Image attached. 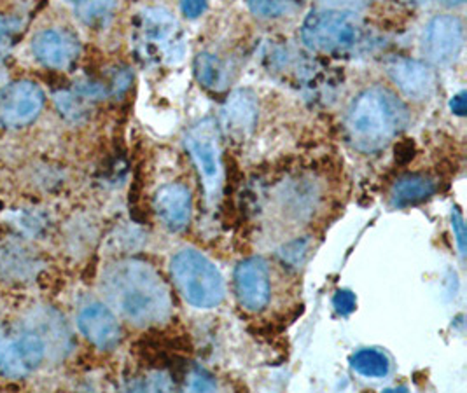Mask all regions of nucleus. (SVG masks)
Listing matches in <instances>:
<instances>
[{
  "mask_svg": "<svg viewBox=\"0 0 467 393\" xmlns=\"http://www.w3.org/2000/svg\"><path fill=\"white\" fill-rule=\"evenodd\" d=\"M322 7H331V9H356L366 5L371 0H317Z\"/></svg>",
  "mask_w": 467,
  "mask_h": 393,
  "instance_id": "a878e982",
  "label": "nucleus"
},
{
  "mask_svg": "<svg viewBox=\"0 0 467 393\" xmlns=\"http://www.w3.org/2000/svg\"><path fill=\"white\" fill-rule=\"evenodd\" d=\"M47 336L34 327L0 331V374L22 379L34 373L46 358Z\"/></svg>",
  "mask_w": 467,
  "mask_h": 393,
  "instance_id": "39448f33",
  "label": "nucleus"
},
{
  "mask_svg": "<svg viewBox=\"0 0 467 393\" xmlns=\"http://www.w3.org/2000/svg\"><path fill=\"white\" fill-rule=\"evenodd\" d=\"M364 37L361 16L350 9L320 7L312 11L301 26V39L306 47L326 55H341Z\"/></svg>",
  "mask_w": 467,
  "mask_h": 393,
  "instance_id": "7ed1b4c3",
  "label": "nucleus"
},
{
  "mask_svg": "<svg viewBox=\"0 0 467 393\" xmlns=\"http://www.w3.org/2000/svg\"><path fill=\"white\" fill-rule=\"evenodd\" d=\"M352 369L358 374H361L364 377H383L390 371V362L387 358V355L379 350H359L352 355L350 358Z\"/></svg>",
  "mask_w": 467,
  "mask_h": 393,
  "instance_id": "a211bd4d",
  "label": "nucleus"
},
{
  "mask_svg": "<svg viewBox=\"0 0 467 393\" xmlns=\"http://www.w3.org/2000/svg\"><path fill=\"white\" fill-rule=\"evenodd\" d=\"M186 147L200 171V179L205 187L207 200L213 202L223 184L221 142H219V129L215 121L203 119L198 125L192 126L186 135Z\"/></svg>",
  "mask_w": 467,
  "mask_h": 393,
  "instance_id": "423d86ee",
  "label": "nucleus"
},
{
  "mask_svg": "<svg viewBox=\"0 0 467 393\" xmlns=\"http://www.w3.org/2000/svg\"><path fill=\"white\" fill-rule=\"evenodd\" d=\"M192 203L190 189L181 184L163 186L154 196V210L160 221L171 231H181L188 226Z\"/></svg>",
  "mask_w": 467,
  "mask_h": 393,
  "instance_id": "ddd939ff",
  "label": "nucleus"
},
{
  "mask_svg": "<svg viewBox=\"0 0 467 393\" xmlns=\"http://www.w3.org/2000/svg\"><path fill=\"white\" fill-rule=\"evenodd\" d=\"M65 4L81 23L100 28L112 18L118 0H65Z\"/></svg>",
  "mask_w": 467,
  "mask_h": 393,
  "instance_id": "f3484780",
  "label": "nucleus"
},
{
  "mask_svg": "<svg viewBox=\"0 0 467 393\" xmlns=\"http://www.w3.org/2000/svg\"><path fill=\"white\" fill-rule=\"evenodd\" d=\"M0 271L11 278H28L34 273V259L20 245L9 247L2 252Z\"/></svg>",
  "mask_w": 467,
  "mask_h": 393,
  "instance_id": "6ab92c4d",
  "label": "nucleus"
},
{
  "mask_svg": "<svg viewBox=\"0 0 467 393\" xmlns=\"http://www.w3.org/2000/svg\"><path fill=\"white\" fill-rule=\"evenodd\" d=\"M79 331L100 350H112L121 339V327L110 308L104 305H89L78 316Z\"/></svg>",
  "mask_w": 467,
  "mask_h": 393,
  "instance_id": "f8f14e48",
  "label": "nucleus"
},
{
  "mask_svg": "<svg viewBox=\"0 0 467 393\" xmlns=\"http://www.w3.org/2000/svg\"><path fill=\"white\" fill-rule=\"evenodd\" d=\"M436 192V184L424 175H404L390 192L392 205L398 208L411 207L429 200Z\"/></svg>",
  "mask_w": 467,
  "mask_h": 393,
  "instance_id": "dca6fc26",
  "label": "nucleus"
},
{
  "mask_svg": "<svg viewBox=\"0 0 467 393\" xmlns=\"http://www.w3.org/2000/svg\"><path fill=\"white\" fill-rule=\"evenodd\" d=\"M410 123L403 100L383 86L364 89L347 114V131L359 150L375 152L390 144Z\"/></svg>",
  "mask_w": 467,
  "mask_h": 393,
  "instance_id": "f03ea898",
  "label": "nucleus"
},
{
  "mask_svg": "<svg viewBox=\"0 0 467 393\" xmlns=\"http://www.w3.org/2000/svg\"><path fill=\"white\" fill-rule=\"evenodd\" d=\"M464 47V23L453 15H438L425 25L422 51L436 65H450Z\"/></svg>",
  "mask_w": 467,
  "mask_h": 393,
  "instance_id": "6e6552de",
  "label": "nucleus"
},
{
  "mask_svg": "<svg viewBox=\"0 0 467 393\" xmlns=\"http://www.w3.org/2000/svg\"><path fill=\"white\" fill-rule=\"evenodd\" d=\"M102 292L112 310L133 326L160 324L171 315V290L148 263L125 259L110 264L102 274Z\"/></svg>",
  "mask_w": 467,
  "mask_h": 393,
  "instance_id": "f257e3e1",
  "label": "nucleus"
},
{
  "mask_svg": "<svg viewBox=\"0 0 467 393\" xmlns=\"http://www.w3.org/2000/svg\"><path fill=\"white\" fill-rule=\"evenodd\" d=\"M177 23L167 11L148 9L140 16V25L137 26L139 44L146 51H165L175 44Z\"/></svg>",
  "mask_w": 467,
  "mask_h": 393,
  "instance_id": "4468645a",
  "label": "nucleus"
},
{
  "mask_svg": "<svg viewBox=\"0 0 467 393\" xmlns=\"http://www.w3.org/2000/svg\"><path fill=\"white\" fill-rule=\"evenodd\" d=\"M171 276L182 297L200 310H211L224 299V282L211 259L196 250H181L171 259Z\"/></svg>",
  "mask_w": 467,
  "mask_h": 393,
  "instance_id": "20e7f679",
  "label": "nucleus"
},
{
  "mask_svg": "<svg viewBox=\"0 0 467 393\" xmlns=\"http://www.w3.org/2000/svg\"><path fill=\"white\" fill-rule=\"evenodd\" d=\"M333 306L340 315H350L358 306L356 295L350 290H338L333 297Z\"/></svg>",
  "mask_w": 467,
  "mask_h": 393,
  "instance_id": "5701e85b",
  "label": "nucleus"
},
{
  "mask_svg": "<svg viewBox=\"0 0 467 393\" xmlns=\"http://www.w3.org/2000/svg\"><path fill=\"white\" fill-rule=\"evenodd\" d=\"M451 228L455 231V238H457L461 253L464 255V250H466V228H464V219H462V215H461V212L457 208L451 212Z\"/></svg>",
  "mask_w": 467,
  "mask_h": 393,
  "instance_id": "b1692460",
  "label": "nucleus"
},
{
  "mask_svg": "<svg viewBox=\"0 0 467 393\" xmlns=\"http://www.w3.org/2000/svg\"><path fill=\"white\" fill-rule=\"evenodd\" d=\"M23 32V23L15 16L0 15V60L9 55Z\"/></svg>",
  "mask_w": 467,
  "mask_h": 393,
  "instance_id": "412c9836",
  "label": "nucleus"
},
{
  "mask_svg": "<svg viewBox=\"0 0 467 393\" xmlns=\"http://www.w3.org/2000/svg\"><path fill=\"white\" fill-rule=\"evenodd\" d=\"M181 9L188 18H198L207 9V0H182Z\"/></svg>",
  "mask_w": 467,
  "mask_h": 393,
  "instance_id": "393cba45",
  "label": "nucleus"
},
{
  "mask_svg": "<svg viewBox=\"0 0 467 393\" xmlns=\"http://www.w3.org/2000/svg\"><path fill=\"white\" fill-rule=\"evenodd\" d=\"M223 119L228 129L234 133H247L251 131L257 119V104H255L254 95L238 89L234 95L226 100L223 107Z\"/></svg>",
  "mask_w": 467,
  "mask_h": 393,
  "instance_id": "2eb2a0df",
  "label": "nucleus"
},
{
  "mask_svg": "<svg viewBox=\"0 0 467 393\" xmlns=\"http://www.w3.org/2000/svg\"><path fill=\"white\" fill-rule=\"evenodd\" d=\"M450 109L455 116H466L467 110V93L466 91H461L457 93L451 100H450Z\"/></svg>",
  "mask_w": 467,
  "mask_h": 393,
  "instance_id": "bb28decb",
  "label": "nucleus"
},
{
  "mask_svg": "<svg viewBox=\"0 0 467 393\" xmlns=\"http://www.w3.org/2000/svg\"><path fill=\"white\" fill-rule=\"evenodd\" d=\"M44 91L32 81H16L0 91V126L22 129L43 112Z\"/></svg>",
  "mask_w": 467,
  "mask_h": 393,
  "instance_id": "0eeeda50",
  "label": "nucleus"
},
{
  "mask_svg": "<svg viewBox=\"0 0 467 393\" xmlns=\"http://www.w3.org/2000/svg\"><path fill=\"white\" fill-rule=\"evenodd\" d=\"M234 290L240 305L249 311H261L270 301V273L261 257L242 261L234 269Z\"/></svg>",
  "mask_w": 467,
  "mask_h": 393,
  "instance_id": "9d476101",
  "label": "nucleus"
},
{
  "mask_svg": "<svg viewBox=\"0 0 467 393\" xmlns=\"http://www.w3.org/2000/svg\"><path fill=\"white\" fill-rule=\"evenodd\" d=\"M438 2L450 5V7H457V5H462L466 0H438Z\"/></svg>",
  "mask_w": 467,
  "mask_h": 393,
  "instance_id": "cd10ccee",
  "label": "nucleus"
},
{
  "mask_svg": "<svg viewBox=\"0 0 467 393\" xmlns=\"http://www.w3.org/2000/svg\"><path fill=\"white\" fill-rule=\"evenodd\" d=\"M247 4L261 18H280L295 9V0H247Z\"/></svg>",
  "mask_w": 467,
  "mask_h": 393,
  "instance_id": "4be33fe9",
  "label": "nucleus"
},
{
  "mask_svg": "<svg viewBox=\"0 0 467 393\" xmlns=\"http://www.w3.org/2000/svg\"><path fill=\"white\" fill-rule=\"evenodd\" d=\"M194 70H196L198 81L205 88H211V89L224 88L226 68L221 60L215 58L213 55H209V53L198 55V58L194 62Z\"/></svg>",
  "mask_w": 467,
  "mask_h": 393,
  "instance_id": "aec40b11",
  "label": "nucleus"
},
{
  "mask_svg": "<svg viewBox=\"0 0 467 393\" xmlns=\"http://www.w3.org/2000/svg\"><path fill=\"white\" fill-rule=\"evenodd\" d=\"M387 72L404 97L411 100H427L436 91V74L429 63L398 58L389 65Z\"/></svg>",
  "mask_w": 467,
  "mask_h": 393,
  "instance_id": "9b49d317",
  "label": "nucleus"
},
{
  "mask_svg": "<svg viewBox=\"0 0 467 393\" xmlns=\"http://www.w3.org/2000/svg\"><path fill=\"white\" fill-rule=\"evenodd\" d=\"M32 53L44 67L53 70H67L79 58L81 44L68 30L47 28L34 37Z\"/></svg>",
  "mask_w": 467,
  "mask_h": 393,
  "instance_id": "1a4fd4ad",
  "label": "nucleus"
}]
</instances>
